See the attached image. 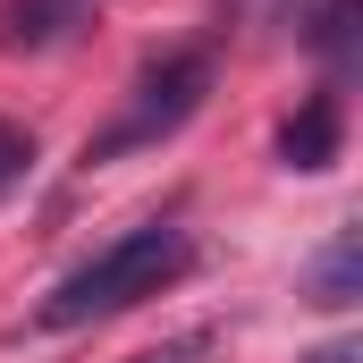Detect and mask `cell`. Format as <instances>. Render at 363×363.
Masks as SVG:
<instances>
[{"instance_id":"cell-2","label":"cell","mask_w":363,"mask_h":363,"mask_svg":"<svg viewBox=\"0 0 363 363\" xmlns=\"http://www.w3.org/2000/svg\"><path fill=\"white\" fill-rule=\"evenodd\" d=\"M203 93H211V51L194 43V51H169V60H152L144 77H135V101L118 110V127H101L85 144V161H118V152H135V144H161V135H178L186 118L203 110Z\"/></svg>"},{"instance_id":"cell-9","label":"cell","mask_w":363,"mask_h":363,"mask_svg":"<svg viewBox=\"0 0 363 363\" xmlns=\"http://www.w3.org/2000/svg\"><path fill=\"white\" fill-rule=\"evenodd\" d=\"M304 363H363V347H355V338H330V347H313Z\"/></svg>"},{"instance_id":"cell-6","label":"cell","mask_w":363,"mask_h":363,"mask_svg":"<svg viewBox=\"0 0 363 363\" xmlns=\"http://www.w3.org/2000/svg\"><path fill=\"white\" fill-rule=\"evenodd\" d=\"M304 43H313L321 60H338V68H347V60H355V0H321V9H313V26H304Z\"/></svg>"},{"instance_id":"cell-1","label":"cell","mask_w":363,"mask_h":363,"mask_svg":"<svg viewBox=\"0 0 363 363\" xmlns=\"http://www.w3.org/2000/svg\"><path fill=\"white\" fill-rule=\"evenodd\" d=\"M186 262H194V245H186L178 220H144V228L110 237L93 262H77V271L34 304V321H43V330H85V321H110V313H127V304L161 296L169 279H186Z\"/></svg>"},{"instance_id":"cell-4","label":"cell","mask_w":363,"mask_h":363,"mask_svg":"<svg viewBox=\"0 0 363 363\" xmlns=\"http://www.w3.org/2000/svg\"><path fill=\"white\" fill-rule=\"evenodd\" d=\"M304 296H313L321 313H347V304L363 296V237L355 228H338V237L321 245V262L304 271Z\"/></svg>"},{"instance_id":"cell-7","label":"cell","mask_w":363,"mask_h":363,"mask_svg":"<svg viewBox=\"0 0 363 363\" xmlns=\"http://www.w3.org/2000/svg\"><path fill=\"white\" fill-rule=\"evenodd\" d=\"M26 161H34V144H26V135L0 118V186H17V178H26Z\"/></svg>"},{"instance_id":"cell-8","label":"cell","mask_w":363,"mask_h":363,"mask_svg":"<svg viewBox=\"0 0 363 363\" xmlns=\"http://www.w3.org/2000/svg\"><path fill=\"white\" fill-rule=\"evenodd\" d=\"M203 355V338H169V347H152V355H127V363H194Z\"/></svg>"},{"instance_id":"cell-3","label":"cell","mask_w":363,"mask_h":363,"mask_svg":"<svg viewBox=\"0 0 363 363\" xmlns=\"http://www.w3.org/2000/svg\"><path fill=\"white\" fill-rule=\"evenodd\" d=\"M279 161H287V169H304V178L338 161V101H330V93H313V101L279 127Z\"/></svg>"},{"instance_id":"cell-5","label":"cell","mask_w":363,"mask_h":363,"mask_svg":"<svg viewBox=\"0 0 363 363\" xmlns=\"http://www.w3.org/2000/svg\"><path fill=\"white\" fill-rule=\"evenodd\" d=\"M85 17V0H17L9 9V43H51V34H68Z\"/></svg>"}]
</instances>
